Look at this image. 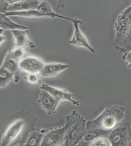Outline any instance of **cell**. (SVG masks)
Returning a JSON list of instances; mask_svg holds the SVG:
<instances>
[{
  "instance_id": "20",
  "label": "cell",
  "mask_w": 131,
  "mask_h": 146,
  "mask_svg": "<svg viewBox=\"0 0 131 146\" xmlns=\"http://www.w3.org/2000/svg\"><path fill=\"white\" fill-rule=\"evenodd\" d=\"M14 75L5 68H0V87L5 88L14 80Z\"/></svg>"
},
{
  "instance_id": "11",
  "label": "cell",
  "mask_w": 131,
  "mask_h": 146,
  "mask_svg": "<svg viewBox=\"0 0 131 146\" xmlns=\"http://www.w3.org/2000/svg\"><path fill=\"white\" fill-rule=\"evenodd\" d=\"M14 39L15 47L25 48H34L35 43L32 40L29 36L28 29H16L11 30Z\"/></svg>"
},
{
  "instance_id": "29",
  "label": "cell",
  "mask_w": 131,
  "mask_h": 146,
  "mask_svg": "<svg viewBox=\"0 0 131 146\" xmlns=\"http://www.w3.org/2000/svg\"><path fill=\"white\" fill-rule=\"evenodd\" d=\"M39 1H42V0H39Z\"/></svg>"
},
{
  "instance_id": "14",
  "label": "cell",
  "mask_w": 131,
  "mask_h": 146,
  "mask_svg": "<svg viewBox=\"0 0 131 146\" xmlns=\"http://www.w3.org/2000/svg\"><path fill=\"white\" fill-rule=\"evenodd\" d=\"M39 0H22L17 3L10 5L8 7V11H21L27 10L36 9Z\"/></svg>"
},
{
  "instance_id": "4",
  "label": "cell",
  "mask_w": 131,
  "mask_h": 146,
  "mask_svg": "<svg viewBox=\"0 0 131 146\" xmlns=\"http://www.w3.org/2000/svg\"><path fill=\"white\" fill-rule=\"evenodd\" d=\"M131 23V5L120 13L115 24V38L114 42L123 39L129 29Z\"/></svg>"
},
{
  "instance_id": "26",
  "label": "cell",
  "mask_w": 131,
  "mask_h": 146,
  "mask_svg": "<svg viewBox=\"0 0 131 146\" xmlns=\"http://www.w3.org/2000/svg\"><path fill=\"white\" fill-rule=\"evenodd\" d=\"M67 0H57L56 9L57 10H63L66 6Z\"/></svg>"
},
{
  "instance_id": "7",
  "label": "cell",
  "mask_w": 131,
  "mask_h": 146,
  "mask_svg": "<svg viewBox=\"0 0 131 146\" xmlns=\"http://www.w3.org/2000/svg\"><path fill=\"white\" fill-rule=\"evenodd\" d=\"M45 65L41 59L33 56L24 58L19 63L20 70L28 74H39Z\"/></svg>"
},
{
  "instance_id": "21",
  "label": "cell",
  "mask_w": 131,
  "mask_h": 146,
  "mask_svg": "<svg viewBox=\"0 0 131 146\" xmlns=\"http://www.w3.org/2000/svg\"><path fill=\"white\" fill-rule=\"evenodd\" d=\"M7 52L12 58H15V60L19 62L24 58V56L25 55L24 49L18 47H15L14 48L8 50Z\"/></svg>"
},
{
  "instance_id": "19",
  "label": "cell",
  "mask_w": 131,
  "mask_h": 146,
  "mask_svg": "<svg viewBox=\"0 0 131 146\" xmlns=\"http://www.w3.org/2000/svg\"><path fill=\"white\" fill-rule=\"evenodd\" d=\"M111 131H106L99 129H93L87 131L82 140L89 142L100 137H108Z\"/></svg>"
},
{
  "instance_id": "16",
  "label": "cell",
  "mask_w": 131,
  "mask_h": 146,
  "mask_svg": "<svg viewBox=\"0 0 131 146\" xmlns=\"http://www.w3.org/2000/svg\"><path fill=\"white\" fill-rule=\"evenodd\" d=\"M0 27L1 29L3 31L5 30H16V29H28L25 25H21L16 23L5 14H0Z\"/></svg>"
},
{
  "instance_id": "18",
  "label": "cell",
  "mask_w": 131,
  "mask_h": 146,
  "mask_svg": "<svg viewBox=\"0 0 131 146\" xmlns=\"http://www.w3.org/2000/svg\"><path fill=\"white\" fill-rule=\"evenodd\" d=\"M47 133L46 130H36L30 133L28 135L24 146H41L45 134Z\"/></svg>"
},
{
  "instance_id": "5",
  "label": "cell",
  "mask_w": 131,
  "mask_h": 146,
  "mask_svg": "<svg viewBox=\"0 0 131 146\" xmlns=\"http://www.w3.org/2000/svg\"><path fill=\"white\" fill-rule=\"evenodd\" d=\"M71 23H73L74 31L73 36L71 40L69 42V43L71 45L86 48L93 53H95V51L94 48L90 45L84 34L83 33L80 28V25L82 24V22L75 18H73Z\"/></svg>"
},
{
  "instance_id": "25",
  "label": "cell",
  "mask_w": 131,
  "mask_h": 146,
  "mask_svg": "<svg viewBox=\"0 0 131 146\" xmlns=\"http://www.w3.org/2000/svg\"><path fill=\"white\" fill-rule=\"evenodd\" d=\"M9 4L7 2V0L0 1V12L1 13L5 14L8 11V7Z\"/></svg>"
},
{
  "instance_id": "8",
  "label": "cell",
  "mask_w": 131,
  "mask_h": 146,
  "mask_svg": "<svg viewBox=\"0 0 131 146\" xmlns=\"http://www.w3.org/2000/svg\"><path fill=\"white\" fill-rule=\"evenodd\" d=\"M65 133L66 128L65 126L47 132L44 137L41 146H63L65 141Z\"/></svg>"
},
{
  "instance_id": "23",
  "label": "cell",
  "mask_w": 131,
  "mask_h": 146,
  "mask_svg": "<svg viewBox=\"0 0 131 146\" xmlns=\"http://www.w3.org/2000/svg\"><path fill=\"white\" fill-rule=\"evenodd\" d=\"M26 77L27 82L32 84H35L39 82L40 75L39 74H28Z\"/></svg>"
},
{
  "instance_id": "1",
  "label": "cell",
  "mask_w": 131,
  "mask_h": 146,
  "mask_svg": "<svg viewBox=\"0 0 131 146\" xmlns=\"http://www.w3.org/2000/svg\"><path fill=\"white\" fill-rule=\"evenodd\" d=\"M126 114V110L124 107L108 105L96 118L87 122V131L93 129L112 131L124 119Z\"/></svg>"
},
{
  "instance_id": "10",
  "label": "cell",
  "mask_w": 131,
  "mask_h": 146,
  "mask_svg": "<svg viewBox=\"0 0 131 146\" xmlns=\"http://www.w3.org/2000/svg\"><path fill=\"white\" fill-rule=\"evenodd\" d=\"M24 126L23 120H18L10 125L2 138L1 146H9L20 135Z\"/></svg>"
},
{
  "instance_id": "2",
  "label": "cell",
  "mask_w": 131,
  "mask_h": 146,
  "mask_svg": "<svg viewBox=\"0 0 131 146\" xmlns=\"http://www.w3.org/2000/svg\"><path fill=\"white\" fill-rule=\"evenodd\" d=\"M87 122L76 111H73L67 116L64 126L66 133L63 146H76L83 139L87 132Z\"/></svg>"
},
{
  "instance_id": "12",
  "label": "cell",
  "mask_w": 131,
  "mask_h": 146,
  "mask_svg": "<svg viewBox=\"0 0 131 146\" xmlns=\"http://www.w3.org/2000/svg\"><path fill=\"white\" fill-rule=\"evenodd\" d=\"M70 67V65L62 63H52L45 64L39 73L40 76L49 78L57 76Z\"/></svg>"
},
{
  "instance_id": "24",
  "label": "cell",
  "mask_w": 131,
  "mask_h": 146,
  "mask_svg": "<svg viewBox=\"0 0 131 146\" xmlns=\"http://www.w3.org/2000/svg\"><path fill=\"white\" fill-rule=\"evenodd\" d=\"M122 58L128 68H131V51L123 54Z\"/></svg>"
},
{
  "instance_id": "28",
  "label": "cell",
  "mask_w": 131,
  "mask_h": 146,
  "mask_svg": "<svg viewBox=\"0 0 131 146\" xmlns=\"http://www.w3.org/2000/svg\"><path fill=\"white\" fill-rule=\"evenodd\" d=\"M22 0H7V2H8L9 5H12L14 3H17L18 2H20Z\"/></svg>"
},
{
  "instance_id": "17",
  "label": "cell",
  "mask_w": 131,
  "mask_h": 146,
  "mask_svg": "<svg viewBox=\"0 0 131 146\" xmlns=\"http://www.w3.org/2000/svg\"><path fill=\"white\" fill-rule=\"evenodd\" d=\"M36 9L42 13L49 15L50 18H58L62 19L63 20H67L71 22H72L73 19V18H71L69 17L59 15L58 14L56 13L53 11L50 3L45 0H42L40 1V3L39 4Z\"/></svg>"
},
{
  "instance_id": "22",
  "label": "cell",
  "mask_w": 131,
  "mask_h": 146,
  "mask_svg": "<svg viewBox=\"0 0 131 146\" xmlns=\"http://www.w3.org/2000/svg\"><path fill=\"white\" fill-rule=\"evenodd\" d=\"M89 145L91 146H112V144L108 137H100L90 142Z\"/></svg>"
},
{
  "instance_id": "3",
  "label": "cell",
  "mask_w": 131,
  "mask_h": 146,
  "mask_svg": "<svg viewBox=\"0 0 131 146\" xmlns=\"http://www.w3.org/2000/svg\"><path fill=\"white\" fill-rule=\"evenodd\" d=\"M113 146H131V127L125 122L112 129L108 136Z\"/></svg>"
},
{
  "instance_id": "9",
  "label": "cell",
  "mask_w": 131,
  "mask_h": 146,
  "mask_svg": "<svg viewBox=\"0 0 131 146\" xmlns=\"http://www.w3.org/2000/svg\"><path fill=\"white\" fill-rule=\"evenodd\" d=\"M38 103L41 107L49 115L54 114L56 111L58 105V100L46 90L41 89L38 99Z\"/></svg>"
},
{
  "instance_id": "6",
  "label": "cell",
  "mask_w": 131,
  "mask_h": 146,
  "mask_svg": "<svg viewBox=\"0 0 131 146\" xmlns=\"http://www.w3.org/2000/svg\"><path fill=\"white\" fill-rule=\"evenodd\" d=\"M40 89L47 91L60 102L63 101H68L76 106L80 105L79 101L75 99V95L66 89L52 86L46 83L42 84Z\"/></svg>"
},
{
  "instance_id": "15",
  "label": "cell",
  "mask_w": 131,
  "mask_h": 146,
  "mask_svg": "<svg viewBox=\"0 0 131 146\" xmlns=\"http://www.w3.org/2000/svg\"><path fill=\"white\" fill-rule=\"evenodd\" d=\"M113 45L116 50L122 54L131 51V23L124 38L120 41L114 42Z\"/></svg>"
},
{
  "instance_id": "13",
  "label": "cell",
  "mask_w": 131,
  "mask_h": 146,
  "mask_svg": "<svg viewBox=\"0 0 131 146\" xmlns=\"http://www.w3.org/2000/svg\"><path fill=\"white\" fill-rule=\"evenodd\" d=\"M19 63V62L12 58L7 52L1 67V68H5L13 74L15 76L14 81L15 82H18L20 80L19 71L20 69Z\"/></svg>"
},
{
  "instance_id": "27",
  "label": "cell",
  "mask_w": 131,
  "mask_h": 146,
  "mask_svg": "<svg viewBox=\"0 0 131 146\" xmlns=\"http://www.w3.org/2000/svg\"><path fill=\"white\" fill-rule=\"evenodd\" d=\"M0 39H1V45H2L5 42L6 40H7V37L3 36V34H1V36H0Z\"/></svg>"
}]
</instances>
